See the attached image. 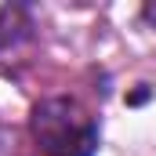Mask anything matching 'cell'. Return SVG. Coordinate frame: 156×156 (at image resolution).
Listing matches in <instances>:
<instances>
[{"label": "cell", "mask_w": 156, "mask_h": 156, "mask_svg": "<svg viewBox=\"0 0 156 156\" xmlns=\"http://www.w3.org/2000/svg\"><path fill=\"white\" fill-rule=\"evenodd\" d=\"M33 37V22H29V11L18 7V4H7L0 7V55L4 51H15L22 40Z\"/></svg>", "instance_id": "cell-2"}, {"label": "cell", "mask_w": 156, "mask_h": 156, "mask_svg": "<svg viewBox=\"0 0 156 156\" xmlns=\"http://www.w3.org/2000/svg\"><path fill=\"white\" fill-rule=\"evenodd\" d=\"M29 131L44 156H94L98 149L94 116L76 98H44L29 116Z\"/></svg>", "instance_id": "cell-1"}]
</instances>
